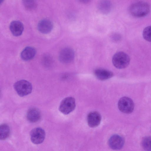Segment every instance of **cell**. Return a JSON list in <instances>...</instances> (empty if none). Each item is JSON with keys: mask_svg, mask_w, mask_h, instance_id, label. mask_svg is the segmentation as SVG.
<instances>
[{"mask_svg": "<svg viewBox=\"0 0 151 151\" xmlns=\"http://www.w3.org/2000/svg\"><path fill=\"white\" fill-rule=\"evenodd\" d=\"M129 11L132 16L136 17H142L148 14L150 12V7L147 3L139 1L132 4L129 7Z\"/></svg>", "mask_w": 151, "mask_h": 151, "instance_id": "obj_1", "label": "cell"}, {"mask_svg": "<svg viewBox=\"0 0 151 151\" xmlns=\"http://www.w3.org/2000/svg\"><path fill=\"white\" fill-rule=\"evenodd\" d=\"M112 63L116 68L123 69L127 67L129 65L130 58L126 53L122 51L116 53L112 59Z\"/></svg>", "mask_w": 151, "mask_h": 151, "instance_id": "obj_2", "label": "cell"}, {"mask_svg": "<svg viewBox=\"0 0 151 151\" xmlns=\"http://www.w3.org/2000/svg\"><path fill=\"white\" fill-rule=\"evenodd\" d=\"M14 87L17 93L21 97L30 94L32 88L31 83L24 80L17 81L14 84Z\"/></svg>", "mask_w": 151, "mask_h": 151, "instance_id": "obj_3", "label": "cell"}, {"mask_svg": "<svg viewBox=\"0 0 151 151\" xmlns=\"http://www.w3.org/2000/svg\"><path fill=\"white\" fill-rule=\"evenodd\" d=\"M76 106L75 99L69 97L61 101L59 107V111L64 114H68L75 109Z\"/></svg>", "mask_w": 151, "mask_h": 151, "instance_id": "obj_4", "label": "cell"}, {"mask_svg": "<svg viewBox=\"0 0 151 151\" xmlns=\"http://www.w3.org/2000/svg\"><path fill=\"white\" fill-rule=\"evenodd\" d=\"M118 106L121 112L124 113L129 114L133 111L134 104L131 99L127 97H123L119 101Z\"/></svg>", "mask_w": 151, "mask_h": 151, "instance_id": "obj_5", "label": "cell"}, {"mask_svg": "<svg viewBox=\"0 0 151 151\" xmlns=\"http://www.w3.org/2000/svg\"><path fill=\"white\" fill-rule=\"evenodd\" d=\"M30 136L31 141L33 143L39 144L44 141L45 133L44 130L41 128H35L31 131Z\"/></svg>", "mask_w": 151, "mask_h": 151, "instance_id": "obj_6", "label": "cell"}, {"mask_svg": "<svg viewBox=\"0 0 151 151\" xmlns=\"http://www.w3.org/2000/svg\"><path fill=\"white\" fill-rule=\"evenodd\" d=\"M74 50L70 47H65L60 51L59 56L60 61L64 63H68L72 62L74 58Z\"/></svg>", "mask_w": 151, "mask_h": 151, "instance_id": "obj_7", "label": "cell"}, {"mask_svg": "<svg viewBox=\"0 0 151 151\" xmlns=\"http://www.w3.org/2000/svg\"><path fill=\"white\" fill-rule=\"evenodd\" d=\"M124 138L118 134H114L109 138L108 144L112 149L118 150L122 148L124 146Z\"/></svg>", "mask_w": 151, "mask_h": 151, "instance_id": "obj_8", "label": "cell"}, {"mask_svg": "<svg viewBox=\"0 0 151 151\" xmlns=\"http://www.w3.org/2000/svg\"><path fill=\"white\" fill-rule=\"evenodd\" d=\"M101 116L98 112L96 111L90 112L87 116V121L88 125L93 128L98 126L101 120Z\"/></svg>", "mask_w": 151, "mask_h": 151, "instance_id": "obj_9", "label": "cell"}, {"mask_svg": "<svg viewBox=\"0 0 151 151\" xmlns=\"http://www.w3.org/2000/svg\"><path fill=\"white\" fill-rule=\"evenodd\" d=\"M53 25L52 22L48 19H43L40 20L37 24V29L41 33L47 34L52 30Z\"/></svg>", "mask_w": 151, "mask_h": 151, "instance_id": "obj_10", "label": "cell"}, {"mask_svg": "<svg viewBox=\"0 0 151 151\" xmlns=\"http://www.w3.org/2000/svg\"><path fill=\"white\" fill-rule=\"evenodd\" d=\"M10 30L12 35L15 36H20L22 33L24 26L21 22L14 20L11 22L9 25Z\"/></svg>", "mask_w": 151, "mask_h": 151, "instance_id": "obj_11", "label": "cell"}, {"mask_svg": "<svg viewBox=\"0 0 151 151\" xmlns=\"http://www.w3.org/2000/svg\"><path fill=\"white\" fill-rule=\"evenodd\" d=\"M94 73L95 76L97 79L101 81L109 79L113 76V73L111 71L101 68L95 69Z\"/></svg>", "mask_w": 151, "mask_h": 151, "instance_id": "obj_12", "label": "cell"}, {"mask_svg": "<svg viewBox=\"0 0 151 151\" xmlns=\"http://www.w3.org/2000/svg\"><path fill=\"white\" fill-rule=\"evenodd\" d=\"M29 121L31 122H35L38 121L41 117V114L37 109L32 107L28 111L27 115Z\"/></svg>", "mask_w": 151, "mask_h": 151, "instance_id": "obj_13", "label": "cell"}, {"mask_svg": "<svg viewBox=\"0 0 151 151\" xmlns=\"http://www.w3.org/2000/svg\"><path fill=\"white\" fill-rule=\"evenodd\" d=\"M36 50L31 47H25L21 52V58L24 60L28 61L32 59L35 56Z\"/></svg>", "mask_w": 151, "mask_h": 151, "instance_id": "obj_14", "label": "cell"}, {"mask_svg": "<svg viewBox=\"0 0 151 151\" xmlns=\"http://www.w3.org/2000/svg\"><path fill=\"white\" fill-rule=\"evenodd\" d=\"M98 8L100 11L104 14L109 12L111 9V5L110 2L107 0L101 1L98 4Z\"/></svg>", "mask_w": 151, "mask_h": 151, "instance_id": "obj_15", "label": "cell"}, {"mask_svg": "<svg viewBox=\"0 0 151 151\" xmlns=\"http://www.w3.org/2000/svg\"><path fill=\"white\" fill-rule=\"evenodd\" d=\"M10 132L9 127L5 124H2L0 127V139L4 140L6 139L9 136Z\"/></svg>", "mask_w": 151, "mask_h": 151, "instance_id": "obj_16", "label": "cell"}, {"mask_svg": "<svg viewBox=\"0 0 151 151\" xmlns=\"http://www.w3.org/2000/svg\"><path fill=\"white\" fill-rule=\"evenodd\" d=\"M142 146L143 148L147 151H151V136L144 137L142 140Z\"/></svg>", "mask_w": 151, "mask_h": 151, "instance_id": "obj_17", "label": "cell"}, {"mask_svg": "<svg viewBox=\"0 0 151 151\" xmlns=\"http://www.w3.org/2000/svg\"><path fill=\"white\" fill-rule=\"evenodd\" d=\"M142 35L145 40L151 42V25L145 28L143 31Z\"/></svg>", "mask_w": 151, "mask_h": 151, "instance_id": "obj_18", "label": "cell"}, {"mask_svg": "<svg viewBox=\"0 0 151 151\" xmlns=\"http://www.w3.org/2000/svg\"><path fill=\"white\" fill-rule=\"evenodd\" d=\"M24 6L28 9H32L36 6L35 0H22Z\"/></svg>", "mask_w": 151, "mask_h": 151, "instance_id": "obj_19", "label": "cell"}, {"mask_svg": "<svg viewBox=\"0 0 151 151\" xmlns=\"http://www.w3.org/2000/svg\"><path fill=\"white\" fill-rule=\"evenodd\" d=\"M120 35L117 34H113L111 36V39L114 41H117L120 39Z\"/></svg>", "mask_w": 151, "mask_h": 151, "instance_id": "obj_20", "label": "cell"}, {"mask_svg": "<svg viewBox=\"0 0 151 151\" xmlns=\"http://www.w3.org/2000/svg\"><path fill=\"white\" fill-rule=\"evenodd\" d=\"M91 0H79L81 3L83 4H87Z\"/></svg>", "mask_w": 151, "mask_h": 151, "instance_id": "obj_21", "label": "cell"}, {"mask_svg": "<svg viewBox=\"0 0 151 151\" xmlns=\"http://www.w3.org/2000/svg\"><path fill=\"white\" fill-rule=\"evenodd\" d=\"M4 0H0V4H1L2 3Z\"/></svg>", "mask_w": 151, "mask_h": 151, "instance_id": "obj_22", "label": "cell"}]
</instances>
